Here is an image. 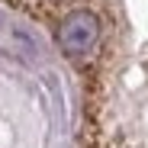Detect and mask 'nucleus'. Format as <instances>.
Here are the masks:
<instances>
[{"instance_id": "f257e3e1", "label": "nucleus", "mask_w": 148, "mask_h": 148, "mask_svg": "<svg viewBox=\"0 0 148 148\" xmlns=\"http://www.w3.org/2000/svg\"><path fill=\"white\" fill-rule=\"evenodd\" d=\"M97 39H100V23H97V16L87 13V10L71 13L58 26V45L64 48V55H71V58L87 55L90 48L97 45Z\"/></svg>"}]
</instances>
